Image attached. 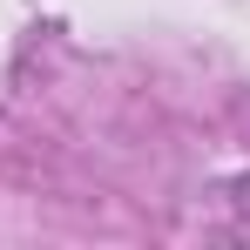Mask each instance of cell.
Here are the masks:
<instances>
[{
	"mask_svg": "<svg viewBox=\"0 0 250 250\" xmlns=\"http://www.w3.org/2000/svg\"><path fill=\"white\" fill-rule=\"evenodd\" d=\"M230 209H237V230L250 237V176L237 183V189H230Z\"/></svg>",
	"mask_w": 250,
	"mask_h": 250,
	"instance_id": "6da1fadb",
	"label": "cell"
}]
</instances>
